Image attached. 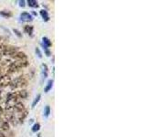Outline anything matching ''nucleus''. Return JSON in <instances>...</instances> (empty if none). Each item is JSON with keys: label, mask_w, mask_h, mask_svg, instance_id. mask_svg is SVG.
<instances>
[{"label": "nucleus", "mask_w": 146, "mask_h": 137, "mask_svg": "<svg viewBox=\"0 0 146 137\" xmlns=\"http://www.w3.org/2000/svg\"><path fill=\"white\" fill-rule=\"evenodd\" d=\"M27 82L24 78L18 77L17 79L14 80L13 81H11L9 85H10L11 89H17V88H21V87L27 86Z\"/></svg>", "instance_id": "1"}, {"label": "nucleus", "mask_w": 146, "mask_h": 137, "mask_svg": "<svg viewBox=\"0 0 146 137\" xmlns=\"http://www.w3.org/2000/svg\"><path fill=\"white\" fill-rule=\"evenodd\" d=\"M11 79L8 75H5V76H0V86L5 87L10 84Z\"/></svg>", "instance_id": "2"}, {"label": "nucleus", "mask_w": 146, "mask_h": 137, "mask_svg": "<svg viewBox=\"0 0 146 137\" xmlns=\"http://www.w3.org/2000/svg\"><path fill=\"white\" fill-rule=\"evenodd\" d=\"M33 19V17L30 15L29 13H27V12H23L20 14V20L22 21H25V22H30Z\"/></svg>", "instance_id": "3"}, {"label": "nucleus", "mask_w": 146, "mask_h": 137, "mask_svg": "<svg viewBox=\"0 0 146 137\" xmlns=\"http://www.w3.org/2000/svg\"><path fill=\"white\" fill-rule=\"evenodd\" d=\"M13 57L15 58L17 61H26L27 59V56L25 55V53H22V52H17L13 55Z\"/></svg>", "instance_id": "4"}, {"label": "nucleus", "mask_w": 146, "mask_h": 137, "mask_svg": "<svg viewBox=\"0 0 146 137\" xmlns=\"http://www.w3.org/2000/svg\"><path fill=\"white\" fill-rule=\"evenodd\" d=\"M13 109L15 110L17 112H22L24 111V105H23L21 102H17Z\"/></svg>", "instance_id": "5"}, {"label": "nucleus", "mask_w": 146, "mask_h": 137, "mask_svg": "<svg viewBox=\"0 0 146 137\" xmlns=\"http://www.w3.org/2000/svg\"><path fill=\"white\" fill-rule=\"evenodd\" d=\"M40 15H41V17H42L44 21H48L49 20V16H48V13L47 10H44V9H43V10H40Z\"/></svg>", "instance_id": "6"}, {"label": "nucleus", "mask_w": 146, "mask_h": 137, "mask_svg": "<svg viewBox=\"0 0 146 137\" xmlns=\"http://www.w3.org/2000/svg\"><path fill=\"white\" fill-rule=\"evenodd\" d=\"M42 80L43 79H46V78L48 77V67L46 64H43L42 65Z\"/></svg>", "instance_id": "7"}, {"label": "nucleus", "mask_w": 146, "mask_h": 137, "mask_svg": "<svg viewBox=\"0 0 146 137\" xmlns=\"http://www.w3.org/2000/svg\"><path fill=\"white\" fill-rule=\"evenodd\" d=\"M33 29H34V27H32V26H29V25L26 26V27H25V29H24V30H25L26 33H27V34H29V36H31L32 33H33Z\"/></svg>", "instance_id": "8"}, {"label": "nucleus", "mask_w": 146, "mask_h": 137, "mask_svg": "<svg viewBox=\"0 0 146 137\" xmlns=\"http://www.w3.org/2000/svg\"><path fill=\"white\" fill-rule=\"evenodd\" d=\"M52 86H53V80H49L47 83V86H46V88H45V92H48V91L51 90Z\"/></svg>", "instance_id": "9"}, {"label": "nucleus", "mask_w": 146, "mask_h": 137, "mask_svg": "<svg viewBox=\"0 0 146 137\" xmlns=\"http://www.w3.org/2000/svg\"><path fill=\"white\" fill-rule=\"evenodd\" d=\"M27 5H29V7H38V2H36V0H29V1H27Z\"/></svg>", "instance_id": "10"}, {"label": "nucleus", "mask_w": 146, "mask_h": 137, "mask_svg": "<svg viewBox=\"0 0 146 137\" xmlns=\"http://www.w3.org/2000/svg\"><path fill=\"white\" fill-rule=\"evenodd\" d=\"M17 97L22 98V99H25V98H27V90H20L19 92L17 94Z\"/></svg>", "instance_id": "11"}, {"label": "nucleus", "mask_w": 146, "mask_h": 137, "mask_svg": "<svg viewBox=\"0 0 146 137\" xmlns=\"http://www.w3.org/2000/svg\"><path fill=\"white\" fill-rule=\"evenodd\" d=\"M42 40H43V45L44 46H46V47H50V46L52 45V43H51V41H50L48 38H46V37H44V38L42 39Z\"/></svg>", "instance_id": "12"}, {"label": "nucleus", "mask_w": 146, "mask_h": 137, "mask_svg": "<svg viewBox=\"0 0 146 137\" xmlns=\"http://www.w3.org/2000/svg\"><path fill=\"white\" fill-rule=\"evenodd\" d=\"M40 98H41V94H38V95H36V97L34 99L33 102H32V108H34V107L36 106V105L38 104V102H39Z\"/></svg>", "instance_id": "13"}, {"label": "nucleus", "mask_w": 146, "mask_h": 137, "mask_svg": "<svg viewBox=\"0 0 146 137\" xmlns=\"http://www.w3.org/2000/svg\"><path fill=\"white\" fill-rule=\"evenodd\" d=\"M49 114H50V107L49 106H46L45 111H44V115H45V117L48 118L49 116Z\"/></svg>", "instance_id": "14"}, {"label": "nucleus", "mask_w": 146, "mask_h": 137, "mask_svg": "<svg viewBox=\"0 0 146 137\" xmlns=\"http://www.w3.org/2000/svg\"><path fill=\"white\" fill-rule=\"evenodd\" d=\"M0 15L5 17H10L12 16V14L10 12H7V11H1L0 12Z\"/></svg>", "instance_id": "15"}, {"label": "nucleus", "mask_w": 146, "mask_h": 137, "mask_svg": "<svg viewBox=\"0 0 146 137\" xmlns=\"http://www.w3.org/2000/svg\"><path fill=\"white\" fill-rule=\"evenodd\" d=\"M39 128H40L39 123H35V124L33 125V127H32V132H38L39 130Z\"/></svg>", "instance_id": "16"}, {"label": "nucleus", "mask_w": 146, "mask_h": 137, "mask_svg": "<svg viewBox=\"0 0 146 137\" xmlns=\"http://www.w3.org/2000/svg\"><path fill=\"white\" fill-rule=\"evenodd\" d=\"M1 128H2L3 130H5V131H7L9 129V125H8L7 122H4L2 123V125H1Z\"/></svg>", "instance_id": "17"}, {"label": "nucleus", "mask_w": 146, "mask_h": 137, "mask_svg": "<svg viewBox=\"0 0 146 137\" xmlns=\"http://www.w3.org/2000/svg\"><path fill=\"white\" fill-rule=\"evenodd\" d=\"M36 53L38 54V58H42V54H41V52H40V50H39L38 48H36Z\"/></svg>", "instance_id": "18"}, {"label": "nucleus", "mask_w": 146, "mask_h": 137, "mask_svg": "<svg viewBox=\"0 0 146 137\" xmlns=\"http://www.w3.org/2000/svg\"><path fill=\"white\" fill-rule=\"evenodd\" d=\"M13 31L15 32V34H16V35H17V37H19V38H21V37H22V34H21L20 32L18 31L17 29H13Z\"/></svg>", "instance_id": "19"}, {"label": "nucleus", "mask_w": 146, "mask_h": 137, "mask_svg": "<svg viewBox=\"0 0 146 137\" xmlns=\"http://www.w3.org/2000/svg\"><path fill=\"white\" fill-rule=\"evenodd\" d=\"M19 6L21 7H25V1H24V0H22V1H19Z\"/></svg>", "instance_id": "20"}, {"label": "nucleus", "mask_w": 146, "mask_h": 137, "mask_svg": "<svg viewBox=\"0 0 146 137\" xmlns=\"http://www.w3.org/2000/svg\"><path fill=\"white\" fill-rule=\"evenodd\" d=\"M0 137H6V135H5V134H3V132H0Z\"/></svg>", "instance_id": "21"}, {"label": "nucleus", "mask_w": 146, "mask_h": 137, "mask_svg": "<svg viewBox=\"0 0 146 137\" xmlns=\"http://www.w3.org/2000/svg\"><path fill=\"white\" fill-rule=\"evenodd\" d=\"M3 113V109H2V107L0 106V115H1V114Z\"/></svg>", "instance_id": "22"}, {"label": "nucleus", "mask_w": 146, "mask_h": 137, "mask_svg": "<svg viewBox=\"0 0 146 137\" xmlns=\"http://www.w3.org/2000/svg\"><path fill=\"white\" fill-rule=\"evenodd\" d=\"M2 39H3V38H2V37H0V43H1V41H2Z\"/></svg>", "instance_id": "23"}, {"label": "nucleus", "mask_w": 146, "mask_h": 137, "mask_svg": "<svg viewBox=\"0 0 146 137\" xmlns=\"http://www.w3.org/2000/svg\"><path fill=\"white\" fill-rule=\"evenodd\" d=\"M38 137H41V134H38Z\"/></svg>", "instance_id": "24"}]
</instances>
